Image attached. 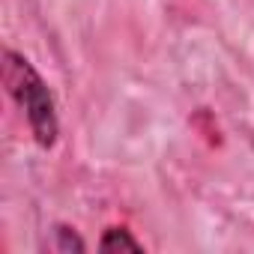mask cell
Here are the masks:
<instances>
[{
    "label": "cell",
    "instance_id": "6da1fadb",
    "mask_svg": "<svg viewBox=\"0 0 254 254\" xmlns=\"http://www.w3.org/2000/svg\"><path fill=\"white\" fill-rule=\"evenodd\" d=\"M3 84H6V93L27 114V123H30V132H33L36 144L54 147L57 132H60L54 96H51L48 84L42 81V75L33 69V63L27 57L15 54L12 48L3 51Z\"/></svg>",
    "mask_w": 254,
    "mask_h": 254
},
{
    "label": "cell",
    "instance_id": "7a4b0ae2",
    "mask_svg": "<svg viewBox=\"0 0 254 254\" xmlns=\"http://www.w3.org/2000/svg\"><path fill=\"white\" fill-rule=\"evenodd\" d=\"M102 251H144V245L126 230V227H108L102 242H99Z\"/></svg>",
    "mask_w": 254,
    "mask_h": 254
},
{
    "label": "cell",
    "instance_id": "3957f363",
    "mask_svg": "<svg viewBox=\"0 0 254 254\" xmlns=\"http://www.w3.org/2000/svg\"><path fill=\"white\" fill-rule=\"evenodd\" d=\"M51 242H48V248H54V251H84L87 245H84V239L72 230V227H66V224H57L54 230H51Z\"/></svg>",
    "mask_w": 254,
    "mask_h": 254
}]
</instances>
